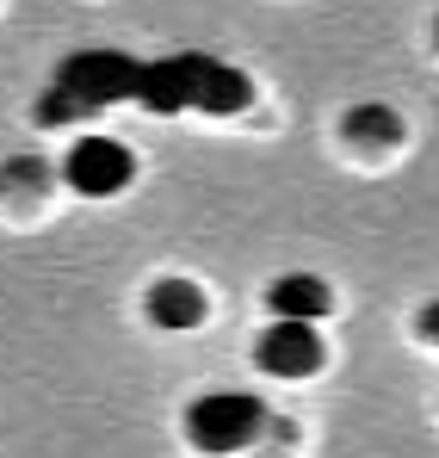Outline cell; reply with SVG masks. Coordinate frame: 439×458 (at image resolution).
Returning <instances> with one entry per match:
<instances>
[{
  "mask_svg": "<svg viewBox=\"0 0 439 458\" xmlns=\"http://www.w3.org/2000/svg\"><path fill=\"white\" fill-rule=\"evenodd\" d=\"M260 428H266V403L248 396V390H211V396H198L186 409V440L198 453H217V458L254 446Z\"/></svg>",
  "mask_w": 439,
  "mask_h": 458,
  "instance_id": "cell-3",
  "label": "cell"
},
{
  "mask_svg": "<svg viewBox=\"0 0 439 458\" xmlns=\"http://www.w3.org/2000/svg\"><path fill=\"white\" fill-rule=\"evenodd\" d=\"M254 360H260V372H273V378H309V372L322 366V335H316V322H273V328L260 335Z\"/></svg>",
  "mask_w": 439,
  "mask_h": 458,
  "instance_id": "cell-5",
  "label": "cell"
},
{
  "mask_svg": "<svg viewBox=\"0 0 439 458\" xmlns=\"http://www.w3.org/2000/svg\"><path fill=\"white\" fill-rule=\"evenodd\" d=\"M148 322L155 328H167V335H180V328H198V316H205V292L192 285V279H155L148 285Z\"/></svg>",
  "mask_w": 439,
  "mask_h": 458,
  "instance_id": "cell-7",
  "label": "cell"
},
{
  "mask_svg": "<svg viewBox=\"0 0 439 458\" xmlns=\"http://www.w3.org/2000/svg\"><path fill=\"white\" fill-rule=\"evenodd\" d=\"M434 31H439V19H434Z\"/></svg>",
  "mask_w": 439,
  "mask_h": 458,
  "instance_id": "cell-10",
  "label": "cell"
},
{
  "mask_svg": "<svg viewBox=\"0 0 439 458\" xmlns=\"http://www.w3.org/2000/svg\"><path fill=\"white\" fill-rule=\"evenodd\" d=\"M421 335H427V341L439 347V304H427V310H421Z\"/></svg>",
  "mask_w": 439,
  "mask_h": 458,
  "instance_id": "cell-9",
  "label": "cell"
},
{
  "mask_svg": "<svg viewBox=\"0 0 439 458\" xmlns=\"http://www.w3.org/2000/svg\"><path fill=\"white\" fill-rule=\"evenodd\" d=\"M143 93V63L124 50H74L69 63L56 69L50 93L38 99V124H74L99 106L137 99Z\"/></svg>",
  "mask_w": 439,
  "mask_h": 458,
  "instance_id": "cell-2",
  "label": "cell"
},
{
  "mask_svg": "<svg viewBox=\"0 0 439 458\" xmlns=\"http://www.w3.org/2000/svg\"><path fill=\"white\" fill-rule=\"evenodd\" d=\"M63 180L80 199H112V192H124L137 180V155L118 137H80L69 149V161H63Z\"/></svg>",
  "mask_w": 439,
  "mask_h": 458,
  "instance_id": "cell-4",
  "label": "cell"
},
{
  "mask_svg": "<svg viewBox=\"0 0 439 458\" xmlns=\"http://www.w3.org/2000/svg\"><path fill=\"white\" fill-rule=\"evenodd\" d=\"M347 131H353V137L366 131V137H384V143H390V137L402 131V118H396L390 106H353V112H347Z\"/></svg>",
  "mask_w": 439,
  "mask_h": 458,
  "instance_id": "cell-8",
  "label": "cell"
},
{
  "mask_svg": "<svg viewBox=\"0 0 439 458\" xmlns=\"http://www.w3.org/2000/svg\"><path fill=\"white\" fill-rule=\"evenodd\" d=\"M137 106L173 118V112H211V118H235L254 106V81L241 75L235 63L205 56V50H180V56H161L143 63V93Z\"/></svg>",
  "mask_w": 439,
  "mask_h": 458,
  "instance_id": "cell-1",
  "label": "cell"
},
{
  "mask_svg": "<svg viewBox=\"0 0 439 458\" xmlns=\"http://www.w3.org/2000/svg\"><path fill=\"white\" fill-rule=\"evenodd\" d=\"M266 304H273V322H322L334 310V292L316 273H279L273 292H266Z\"/></svg>",
  "mask_w": 439,
  "mask_h": 458,
  "instance_id": "cell-6",
  "label": "cell"
}]
</instances>
